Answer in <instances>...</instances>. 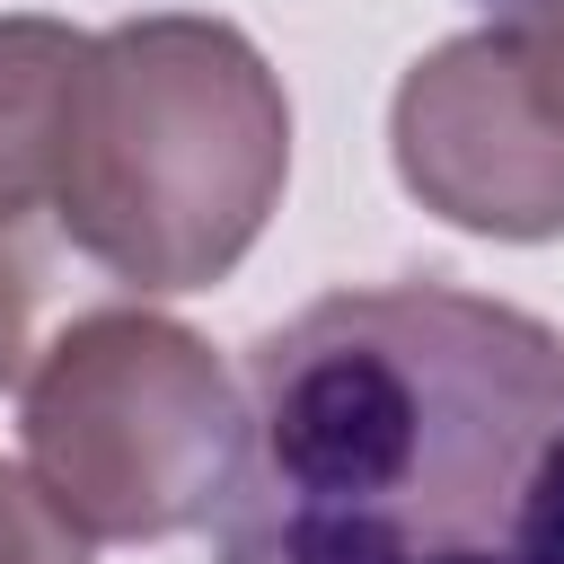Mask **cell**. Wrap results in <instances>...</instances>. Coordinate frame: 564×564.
Listing matches in <instances>:
<instances>
[{
  "label": "cell",
  "instance_id": "1",
  "mask_svg": "<svg viewBox=\"0 0 564 564\" xmlns=\"http://www.w3.org/2000/svg\"><path fill=\"white\" fill-rule=\"evenodd\" d=\"M212 564H564V335L449 282L308 300L247 344Z\"/></svg>",
  "mask_w": 564,
  "mask_h": 564
},
{
  "label": "cell",
  "instance_id": "2",
  "mask_svg": "<svg viewBox=\"0 0 564 564\" xmlns=\"http://www.w3.org/2000/svg\"><path fill=\"white\" fill-rule=\"evenodd\" d=\"M291 97L273 62L194 9L88 35L53 176V229L132 291H212L273 220Z\"/></svg>",
  "mask_w": 564,
  "mask_h": 564
},
{
  "label": "cell",
  "instance_id": "3",
  "mask_svg": "<svg viewBox=\"0 0 564 564\" xmlns=\"http://www.w3.org/2000/svg\"><path fill=\"white\" fill-rule=\"evenodd\" d=\"M247 388L220 352L150 308L70 317L18 388V441L35 494L97 546H150L220 511L238 467Z\"/></svg>",
  "mask_w": 564,
  "mask_h": 564
},
{
  "label": "cell",
  "instance_id": "4",
  "mask_svg": "<svg viewBox=\"0 0 564 564\" xmlns=\"http://www.w3.org/2000/svg\"><path fill=\"white\" fill-rule=\"evenodd\" d=\"M388 150L423 212L476 238H564V115L485 18L432 44L388 97Z\"/></svg>",
  "mask_w": 564,
  "mask_h": 564
},
{
  "label": "cell",
  "instance_id": "5",
  "mask_svg": "<svg viewBox=\"0 0 564 564\" xmlns=\"http://www.w3.org/2000/svg\"><path fill=\"white\" fill-rule=\"evenodd\" d=\"M79 53H88V35L62 18H0V220L53 212Z\"/></svg>",
  "mask_w": 564,
  "mask_h": 564
},
{
  "label": "cell",
  "instance_id": "6",
  "mask_svg": "<svg viewBox=\"0 0 564 564\" xmlns=\"http://www.w3.org/2000/svg\"><path fill=\"white\" fill-rule=\"evenodd\" d=\"M35 300H44V238L35 220H0V388L35 361Z\"/></svg>",
  "mask_w": 564,
  "mask_h": 564
},
{
  "label": "cell",
  "instance_id": "7",
  "mask_svg": "<svg viewBox=\"0 0 564 564\" xmlns=\"http://www.w3.org/2000/svg\"><path fill=\"white\" fill-rule=\"evenodd\" d=\"M0 564H88V538L35 494L26 467L0 458Z\"/></svg>",
  "mask_w": 564,
  "mask_h": 564
},
{
  "label": "cell",
  "instance_id": "8",
  "mask_svg": "<svg viewBox=\"0 0 564 564\" xmlns=\"http://www.w3.org/2000/svg\"><path fill=\"white\" fill-rule=\"evenodd\" d=\"M494 26L511 35V53L529 62V79H538L546 106L564 115V0H520V9H502Z\"/></svg>",
  "mask_w": 564,
  "mask_h": 564
},
{
  "label": "cell",
  "instance_id": "9",
  "mask_svg": "<svg viewBox=\"0 0 564 564\" xmlns=\"http://www.w3.org/2000/svg\"><path fill=\"white\" fill-rule=\"evenodd\" d=\"M476 9H494V18H502V9H520V0H476Z\"/></svg>",
  "mask_w": 564,
  "mask_h": 564
}]
</instances>
